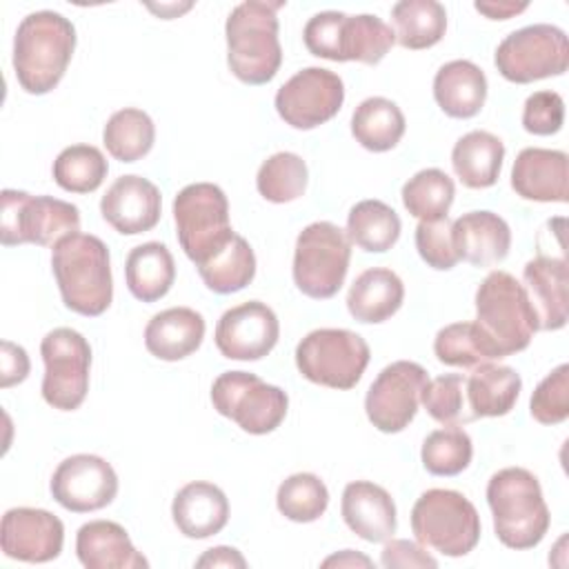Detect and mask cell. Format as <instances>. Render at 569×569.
Segmentation results:
<instances>
[{"mask_svg": "<svg viewBox=\"0 0 569 569\" xmlns=\"http://www.w3.org/2000/svg\"><path fill=\"white\" fill-rule=\"evenodd\" d=\"M76 49V27L56 11L24 16L13 36V73L31 96H44L62 80Z\"/></svg>", "mask_w": 569, "mask_h": 569, "instance_id": "1", "label": "cell"}, {"mask_svg": "<svg viewBox=\"0 0 569 569\" xmlns=\"http://www.w3.org/2000/svg\"><path fill=\"white\" fill-rule=\"evenodd\" d=\"M51 269L67 309L80 316H100L113 298V278L107 244L91 233H71L53 244Z\"/></svg>", "mask_w": 569, "mask_h": 569, "instance_id": "2", "label": "cell"}, {"mask_svg": "<svg viewBox=\"0 0 569 569\" xmlns=\"http://www.w3.org/2000/svg\"><path fill=\"white\" fill-rule=\"evenodd\" d=\"M487 502L498 540L516 551L533 549L545 538L551 516L538 478L522 467L496 471L487 482Z\"/></svg>", "mask_w": 569, "mask_h": 569, "instance_id": "3", "label": "cell"}, {"mask_svg": "<svg viewBox=\"0 0 569 569\" xmlns=\"http://www.w3.org/2000/svg\"><path fill=\"white\" fill-rule=\"evenodd\" d=\"M282 2L244 0L224 22L227 64L244 84H267L282 64L276 11Z\"/></svg>", "mask_w": 569, "mask_h": 569, "instance_id": "4", "label": "cell"}, {"mask_svg": "<svg viewBox=\"0 0 569 569\" xmlns=\"http://www.w3.org/2000/svg\"><path fill=\"white\" fill-rule=\"evenodd\" d=\"M496 360L529 347L538 331L525 287L509 271H491L476 291V320Z\"/></svg>", "mask_w": 569, "mask_h": 569, "instance_id": "5", "label": "cell"}, {"mask_svg": "<svg viewBox=\"0 0 569 569\" xmlns=\"http://www.w3.org/2000/svg\"><path fill=\"white\" fill-rule=\"evenodd\" d=\"M302 40L316 58L378 64L393 47L396 36L385 20L371 13L347 16L342 11H320L307 20Z\"/></svg>", "mask_w": 569, "mask_h": 569, "instance_id": "6", "label": "cell"}, {"mask_svg": "<svg viewBox=\"0 0 569 569\" xmlns=\"http://www.w3.org/2000/svg\"><path fill=\"white\" fill-rule=\"evenodd\" d=\"M411 531L425 549L460 558L480 540V516L460 491L427 489L411 509Z\"/></svg>", "mask_w": 569, "mask_h": 569, "instance_id": "7", "label": "cell"}, {"mask_svg": "<svg viewBox=\"0 0 569 569\" xmlns=\"http://www.w3.org/2000/svg\"><path fill=\"white\" fill-rule=\"evenodd\" d=\"M176 236L184 256L198 267L220 251L236 233L229 222V200L213 182H193L173 198Z\"/></svg>", "mask_w": 569, "mask_h": 569, "instance_id": "8", "label": "cell"}, {"mask_svg": "<svg viewBox=\"0 0 569 569\" xmlns=\"http://www.w3.org/2000/svg\"><path fill=\"white\" fill-rule=\"evenodd\" d=\"M351 260V240L338 224L320 220L307 224L296 238L293 282L313 298H333L345 284Z\"/></svg>", "mask_w": 569, "mask_h": 569, "instance_id": "9", "label": "cell"}, {"mask_svg": "<svg viewBox=\"0 0 569 569\" xmlns=\"http://www.w3.org/2000/svg\"><path fill=\"white\" fill-rule=\"evenodd\" d=\"M0 200V238L4 247H53L58 240L80 231V211L67 200L31 196L18 189H4Z\"/></svg>", "mask_w": 569, "mask_h": 569, "instance_id": "10", "label": "cell"}, {"mask_svg": "<svg viewBox=\"0 0 569 569\" xmlns=\"http://www.w3.org/2000/svg\"><path fill=\"white\" fill-rule=\"evenodd\" d=\"M369 345L349 329H316L296 347V367L302 378L329 389H351L369 365Z\"/></svg>", "mask_w": 569, "mask_h": 569, "instance_id": "11", "label": "cell"}, {"mask_svg": "<svg viewBox=\"0 0 569 569\" xmlns=\"http://www.w3.org/2000/svg\"><path fill=\"white\" fill-rule=\"evenodd\" d=\"M213 409L253 436L271 433L287 416V393L249 371H224L211 385Z\"/></svg>", "mask_w": 569, "mask_h": 569, "instance_id": "12", "label": "cell"}, {"mask_svg": "<svg viewBox=\"0 0 569 569\" xmlns=\"http://www.w3.org/2000/svg\"><path fill=\"white\" fill-rule=\"evenodd\" d=\"M498 73L516 84L562 76L569 64L567 33L556 24H529L505 36L496 49Z\"/></svg>", "mask_w": 569, "mask_h": 569, "instance_id": "13", "label": "cell"}, {"mask_svg": "<svg viewBox=\"0 0 569 569\" xmlns=\"http://www.w3.org/2000/svg\"><path fill=\"white\" fill-rule=\"evenodd\" d=\"M40 356L44 402L60 411L78 409L89 391L91 347L87 338L76 329L58 327L42 338Z\"/></svg>", "mask_w": 569, "mask_h": 569, "instance_id": "14", "label": "cell"}, {"mask_svg": "<svg viewBox=\"0 0 569 569\" xmlns=\"http://www.w3.org/2000/svg\"><path fill=\"white\" fill-rule=\"evenodd\" d=\"M427 382L429 376L418 362L396 360L387 365L365 396L369 422L382 433H398L409 427L418 413L420 396Z\"/></svg>", "mask_w": 569, "mask_h": 569, "instance_id": "15", "label": "cell"}, {"mask_svg": "<svg viewBox=\"0 0 569 569\" xmlns=\"http://www.w3.org/2000/svg\"><path fill=\"white\" fill-rule=\"evenodd\" d=\"M345 102V84L338 73L307 67L291 76L276 93L278 116L293 129H316L331 120Z\"/></svg>", "mask_w": 569, "mask_h": 569, "instance_id": "16", "label": "cell"}, {"mask_svg": "<svg viewBox=\"0 0 569 569\" xmlns=\"http://www.w3.org/2000/svg\"><path fill=\"white\" fill-rule=\"evenodd\" d=\"M49 489L53 500L67 511L89 513L113 502L118 476L104 458L76 453L56 467Z\"/></svg>", "mask_w": 569, "mask_h": 569, "instance_id": "17", "label": "cell"}, {"mask_svg": "<svg viewBox=\"0 0 569 569\" xmlns=\"http://www.w3.org/2000/svg\"><path fill=\"white\" fill-rule=\"evenodd\" d=\"M280 322L271 307L247 300L227 309L216 325V347L229 360H260L276 347Z\"/></svg>", "mask_w": 569, "mask_h": 569, "instance_id": "18", "label": "cell"}, {"mask_svg": "<svg viewBox=\"0 0 569 569\" xmlns=\"http://www.w3.org/2000/svg\"><path fill=\"white\" fill-rule=\"evenodd\" d=\"M64 525L47 509L16 507L2 516L0 547L20 562H49L62 551Z\"/></svg>", "mask_w": 569, "mask_h": 569, "instance_id": "19", "label": "cell"}, {"mask_svg": "<svg viewBox=\"0 0 569 569\" xmlns=\"http://www.w3.org/2000/svg\"><path fill=\"white\" fill-rule=\"evenodd\" d=\"M160 189L136 173L116 178L100 200L102 218L122 236L151 231L160 220Z\"/></svg>", "mask_w": 569, "mask_h": 569, "instance_id": "20", "label": "cell"}, {"mask_svg": "<svg viewBox=\"0 0 569 569\" xmlns=\"http://www.w3.org/2000/svg\"><path fill=\"white\" fill-rule=\"evenodd\" d=\"M525 291L536 313L538 329L558 331L567 325V260L538 253L522 269Z\"/></svg>", "mask_w": 569, "mask_h": 569, "instance_id": "21", "label": "cell"}, {"mask_svg": "<svg viewBox=\"0 0 569 569\" xmlns=\"http://www.w3.org/2000/svg\"><path fill=\"white\" fill-rule=\"evenodd\" d=\"M567 153L558 149L527 147L511 167V189L533 202H567Z\"/></svg>", "mask_w": 569, "mask_h": 569, "instance_id": "22", "label": "cell"}, {"mask_svg": "<svg viewBox=\"0 0 569 569\" xmlns=\"http://www.w3.org/2000/svg\"><path fill=\"white\" fill-rule=\"evenodd\" d=\"M340 513L347 527L367 542H387L396 533L393 498L376 482H349L342 491Z\"/></svg>", "mask_w": 569, "mask_h": 569, "instance_id": "23", "label": "cell"}, {"mask_svg": "<svg viewBox=\"0 0 569 569\" xmlns=\"http://www.w3.org/2000/svg\"><path fill=\"white\" fill-rule=\"evenodd\" d=\"M76 553L87 569H147V558L133 547L122 525L113 520L84 522L76 533Z\"/></svg>", "mask_w": 569, "mask_h": 569, "instance_id": "24", "label": "cell"}, {"mask_svg": "<svg viewBox=\"0 0 569 569\" xmlns=\"http://www.w3.org/2000/svg\"><path fill=\"white\" fill-rule=\"evenodd\" d=\"M171 516L182 536L204 540L224 529L229 520V500L213 482L193 480L173 496Z\"/></svg>", "mask_w": 569, "mask_h": 569, "instance_id": "25", "label": "cell"}, {"mask_svg": "<svg viewBox=\"0 0 569 569\" xmlns=\"http://www.w3.org/2000/svg\"><path fill=\"white\" fill-rule=\"evenodd\" d=\"M453 244L460 260L473 267H491L502 262L511 247V229L493 211H469L451 224Z\"/></svg>", "mask_w": 569, "mask_h": 569, "instance_id": "26", "label": "cell"}, {"mask_svg": "<svg viewBox=\"0 0 569 569\" xmlns=\"http://www.w3.org/2000/svg\"><path fill=\"white\" fill-rule=\"evenodd\" d=\"M204 318L191 307H169L156 313L144 327V347L151 356L176 362L202 345Z\"/></svg>", "mask_w": 569, "mask_h": 569, "instance_id": "27", "label": "cell"}, {"mask_svg": "<svg viewBox=\"0 0 569 569\" xmlns=\"http://www.w3.org/2000/svg\"><path fill=\"white\" fill-rule=\"evenodd\" d=\"M433 98L449 118H473L487 100L485 71L471 60H451L433 76Z\"/></svg>", "mask_w": 569, "mask_h": 569, "instance_id": "28", "label": "cell"}, {"mask_svg": "<svg viewBox=\"0 0 569 569\" xmlns=\"http://www.w3.org/2000/svg\"><path fill=\"white\" fill-rule=\"evenodd\" d=\"M405 300V284L387 267H371L362 271L347 293V309L353 320L378 325L389 320Z\"/></svg>", "mask_w": 569, "mask_h": 569, "instance_id": "29", "label": "cell"}, {"mask_svg": "<svg viewBox=\"0 0 569 569\" xmlns=\"http://www.w3.org/2000/svg\"><path fill=\"white\" fill-rule=\"evenodd\" d=\"M505 160V144L498 136L476 129L458 138L451 151V167L469 189H487L498 182Z\"/></svg>", "mask_w": 569, "mask_h": 569, "instance_id": "30", "label": "cell"}, {"mask_svg": "<svg viewBox=\"0 0 569 569\" xmlns=\"http://www.w3.org/2000/svg\"><path fill=\"white\" fill-rule=\"evenodd\" d=\"M522 389V380L516 369L493 362L473 367L467 378V402L473 418L507 416Z\"/></svg>", "mask_w": 569, "mask_h": 569, "instance_id": "31", "label": "cell"}, {"mask_svg": "<svg viewBox=\"0 0 569 569\" xmlns=\"http://www.w3.org/2000/svg\"><path fill=\"white\" fill-rule=\"evenodd\" d=\"M129 293L140 302L164 298L176 280V262L162 242H144L129 251L124 262Z\"/></svg>", "mask_w": 569, "mask_h": 569, "instance_id": "32", "label": "cell"}, {"mask_svg": "<svg viewBox=\"0 0 569 569\" xmlns=\"http://www.w3.org/2000/svg\"><path fill=\"white\" fill-rule=\"evenodd\" d=\"M407 122L400 107L382 96L362 100L351 116V133L360 147L373 153L393 149L405 136Z\"/></svg>", "mask_w": 569, "mask_h": 569, "instance_id": "33", "label": "cell"}, {"mask_svg": "<svg viewBox=\"0 0 569 569\" xmlns=\"http://www.w3.org/2000/svg\"><path fill=\"white\" fill-rule=\"evenodd\" d=\"M396 42L405 49H429L447 31V11L438 0H400L391 9Z\"/></svg>", "mask_w": 569, "mask_h": 569, "instance_id": "34", "label": "cell"}, {"mask_svg": "<svg viewBox=\"0 0 569 569\" xmlns=\"http://www.w3.org/2000/svg\"><path fill=\"white\" fill-rule=\"evenodd\" d=\"M198 273L213 293H236L253 280L256 253L240 233H233L220 251L198 264Z\"/></svg>", "mask_w": 569, "mask_h": 569, "instance_id": "35", "label": "cell"}, {"mask_svg": "<svg viewBox=\"0 0 569 569\" xmlns=\"http://www.w3.org/2000/svg\"><path fill=\"white\" fill-rule=\"evenodd\" d=\"M400 229L398 213L382 200H362L347 216L349 240L369 253L389 251L398 242Z\"/></svg>", "mask_w": 569, "mask_h": 569, "instance_id": "36", "label": "cell"}, {"mask_svg": "<svg viewBox=\"0 0 569 569\" xmlns=\"http://www.w3.org/2000/svg\"><path fill=\"white\" fill-rule=\"evenodd\" d=\"M156 140V124L142 109L124 107L116 111L104 129L102 142L111 158L120 162H136L144 158Z\"/></svg>", "mask_w": 569, "mask_h": 569, "instance_id": "37", "label": "cell"}, {"mask_svg": "<svg viewBox=\"0 0 569 569\" xmlns=\"http://www.w3.org/2000/svg\"><path fill=\"white\" fill-rule=\"evenodd\" d=\"M400 196H402L405 209L413 218H418L420 222H431V220L447 218L453 204L456 184L442 169L429 167L411 176L405 182Z\"/></svg>", "mask_w": 569, "mask_h": 569, "instance_id": "38", "label": "cell"}, {"mask_svg": "<svg viewBox=\"0 0 569 569\" xmlns=\"http://www.w3.org/2000/svg\"><path fill=\"white\" fill-rule=\"evenodd\" d=\"M109 173L107 158L93 144H71L53 160V180L69 193L96 191Z\"/></svg>", "mask_w": 569, "mask_h": 569, "instance_id": "39", "label": "cell"}, {"mask_svg": "<svg viewBox=\"0 0 569 569\" xmlns=\"http://www.w3.org/2000/svg\"><path fill=\"white\" fill-rule=\"evenodd\" d=\"M307 178H309L307 164L298 153L278 151L260 164L256 176V187L264 200L284 204L305 193Z\"/></svg>", "mask_w": 569, "mask_h": 569, "instance_id": "40", "label": "cell"}, {"mask_svg": "<svg viewBox=\"0 0 569 569\" xmlns=\"http://www.w3.org/2000/svg\"><path fill=\"white\" fill-rule=\"evenodd\" d=\"M433 353L442 365L473 369L482 362L496 360L489 342L476 322H451L433 338Z\"/></svg>", "mask_w": 569, "mask_h": 569, "instance_id": "41", "label": "cell"}, {"mask_svg": "<svg viewBox=\"0 0 569 569\" xmlns=\"http://www.w3.org/2000/svg\"><path fill=\"white\" fill-rule=\"evenodd\" d=\"M276 507L291 522H313L329 507V489L316 473L300 471L280 482Z\"/></svg>", "mask_w": 569, "mask_h": 569, "instance_id": "42", "label": "cell"}, {"mask_svg": "<svg viewBox=\"0 0 569 569\" xmlns=\"http://www.w3.org/2000/svg\"><path fill=\"white\" fill-rule=\"evenodd\" d=\"M473 456V445L462 427H445L431 431L420 449L422 467L433 476L462 473Z\"/></svg>", "mask_w": 569, "mask_h": 569, "instance_id": "43", "label": "cell"}, {"mask_svg": "<svg viewBox=\"0 0 569 569\" xmlns=\"http://www.w3.org/2000/svg\"><path fill=\"white\" fill-rule=\"evenodd\" d=\"M420 402L427 413L445 427H462L476 420L467 402V378L460 373H445L429 380Z\"/></svg>", "mask_w": 569, "mask_h": 569, "instance_id": "44", "label": "cell"}, {"mask_svg": "<svg viewBox=\"0 0 569 569\" xmlns=\"http://www.w3.org/2000/svg\"><path fill=\"white\" fill-rule=\"evenodd\" d=\"M529 411L540 425H560L569 418V365H558L538 382Z\"/></svg>", "mask_w": 569, "mask_h": 569, "instance_id": "45", "label": "cell"}, {"mask_svg": "<svg viewBox=\"0 0 569 569\" xmlns=\"http://www.w3.org/2000/svg\"><path fill=\"white\" fill-rule=\"evenodd\" d=\"M451 224L453 220L440 218L431 222H418L416 227V249L431 269L447 271V269H453L460 260L453 244Z\"/></svg>", "mask_w": 569, "mask_h": 569, "instance_id": "46", "label": "cell"}, {"mask_svg": "<svg viewBox=\"0 0 569 569\" xmlns=\"http://www.w3.org/2000/svg\"><path fill=\"white\" fill-rule=\"evenodd\" d=\"M565 100L558 91H536L525 100L522 127L533 136H551L562 129Z\"/></svg>", "mask_w": 569, "mask_h": 569, "instance_id": "47", "label": "cell"}, {"mask_svg": "<svg viewBox=\"0 0 569 569\" xmlns=\"http://www.w3.org/2000/svg\"><path fill=\"white\" fill-rule=\"evenodd\" d=\"M380 565L387 569L393 567H438V560L427 553L422 545H416L411 540H387L380 553Z\"/></svg>", "mask_w": 569, "mask_h": 569, "instance_id": "48", "label": "cell"}, {"mask_svg": "<svg viewBox=\"0 0 569 569\" xmlns=\"http://www.w3.org/2000/svg\"><path fill=\"white\" fill-rule=\"evenodd\" d=\"M29 356L20 345L2 340V389L27 380L29 376Z\"/></svg>", "mask_w": 569, "mask_h": 569, "instance_id": "49", "label": "cell"}, {"mask_svg": "<svg viewBox=\"0 0 569 569\" xmlns=\"http://www.w3.org/2000/svg\"><path fill=\"white\" fill-rule=\"evenodd\" d=\"M196 567H238V569H244L247 567V560L242 558V553L233 547H211L207 549L198 560H196Z\"/></svg>", "mask_w": 569, "mask_h": 569, "instance_id": "50", "label": "cell"}, {"mask_svg": "<svg viewBox=\"0 0 569 569\" xmlns=\"http://www.w3.org/2000/svg\"><path fill=\"white\" fill-rule=\"evenodd\" d=\"M476 11L485 13L489 20H509L518 13H522L529 4L522 2V4H516V2H476L473 4Z\"/></svg>", "mask_w": 569, "mask_h": 569, "instance_id": "51", "label": "cell"}, {"mask_svg": "<svg viewBox=\"0 0 569 569\" xmlns=\"http://www.w3.org/2000/svg\"><path fill=\"white\" fill-rule=\"evenodd\" d=\"M373 562L362 556V553H356L351 549H345L336 556H329L327 560H322V567H371Z\"/></svg>", "mask_w": 569, "mask_h": 569, "instance_id": "52", "label": "cell"}]
</instances>
